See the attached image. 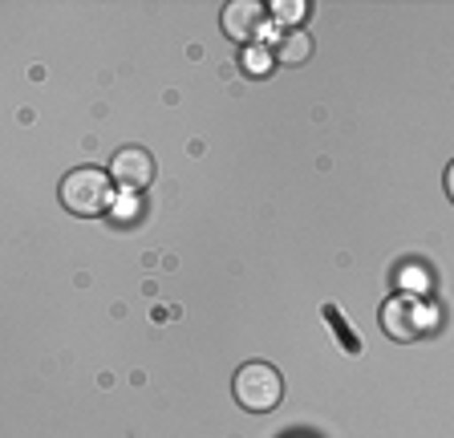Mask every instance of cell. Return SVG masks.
Segmentation results:
<instances>
[{"label": "cell", "instance_id": "3", "mask_svg": "<svg viewBox=\"0 0 454 438\" xmlns=\"http://www.w3.org/2000/svg\"><path fill=\"white\" fill-rule=\"evenodd\" d=\"M381 329H386L394 341H418V337L430 329V313L418 305L414 296H394L381 309Z\"/></svg>", "mask_w": 454, "mask_h": 438}, {"label": "cell", "instance_id": "10", "mask_svg": "<svg viewBox=\"0 0 454 438\" xmlns=\"http://www.w3.org/2000/svg\"><path fill=\"white\" fill-rule=\"evenodd\" d=\"M446 195H450V203H454V162L446 167Z\"/></svg>", "mask_w": 454, "mask_h": 438}, {"label": "cell", "instance_id": "8", "mask_svg": "<svg viewBox=\"0 0 454 438\" xmlns=\"http://www.w3.org/2000/svg\"><path fill=\"white\" fill-rule=\"evenodd\" d=\"M325 321H329L333 329H337V337H340V345H345V349H349V353H361V341H357V337H353V329H349V325L340 321L337 305H325Z\"/></svg>", "mask_w": 454, "mask_h": 438}, {"label": "cell", "instance_id": "2", "mask_svg": "<svg viewBox=\"0 0 454 438\" xmlns=\"http://www.w3.org/2000/svg\"><path fill=\"white\" fill-rule=\"evenodd\" d=\"M231 390H236V402L244 410L268 414V410H276L284 398V378H280V370L268 362H247V365H239Z\"/></svg>", "mask_w": 454, "mask_h": 438}, {"label": "cell", "instance_id": "5", "mask_svg": "<svg viewBox=\"0 0 454 438\" xmlns=\"http://www.w3.org/2000/svg\"><path fill=\"white\" fill-rule=\"evenodd\" d=\"M264 29V4L260 0H231L223 4V33L236 45H252Z\"/></svg>", "mask_w": 454, "mask_h": 438}, {"label": "cell", "instance_id": "4", "mask_svg": "<svg viewBox=\"0 0 454 438\" xmlns=\"http://www.w3.org/2000/svg\"><path fill=\"white\" fill-rule=\"evenodd\" d=\"M110 179L126 191H142L154 183V159L146 146H122L110 159Z\"/></svg>", "mask_w": 454, "mask_h": 438}, {"label": "cell", "instance_id": "9", "mask_svg": "<svg viewBox=\"0 0 454 438\" xmlns=\"http://www.w3.org/2000/svg\"><path fill=\"white\" fill-rule=\"evenodd\" d=\"M247 66H252V69H268V66H272V58H268V53H264V58H260V53H252V58H247Z\"/></svg>", "mask_w": 454, "mask_h": 438}, {"label": "cell", "instance_id": "6", "mask_svg": "<svg viewBox=\"0 0 454 438\" xmlns=\"http://www.w3.org/2000/svg\"><path fill=\"white\" fill-rule=\"evenodd\" d=\"M276 58H280L284 66H304V61L312 58V37H309L304 29L284 33L280 45H276Z\"/></svg>", "mask_w": 454, "mask_h": 438}, {"label": "cell", "instance_id": "7", "mask_svg": "<svg viewBox=\"0 0 454 438\" xmlns=\"http://www.w3.org/2000/svg\"><path fill=\"white\" fill-rule=\"evenodd\" d=\"M268 12H272L276 20H284V25H301L309 4H304V0H276V4H268Z\"/></svg>", "mask_w": 454, "mask_h": 438}, {"label": "cell", "instance_id": "1", "mask_svg": "<svg viewBox=\"0 0 454 438\" xmlns=\"http://www.w3.org/2000/svg\"><path fill=\"white\" fill-rule=\"evenodd\" d=\"M114 199V179L110 171H98V167H77L61 179V203L74 215H102Z\"/></svg>", "mask_w": 454, "mask_h": 438}]
</instances>
